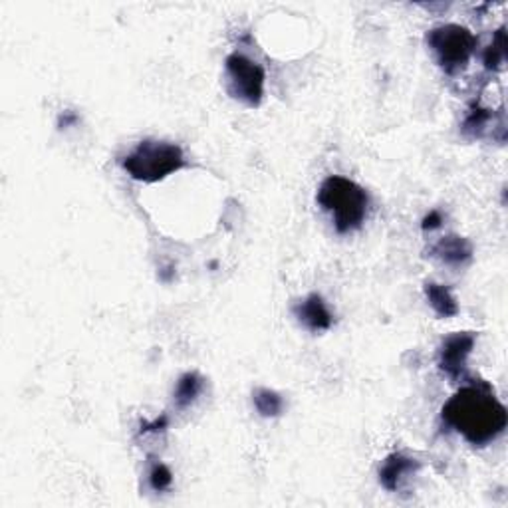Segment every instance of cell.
Here are the masks:
<instances>
[{"label":"cell","instance_id":"obj_1","mask_svg":"<svg viewBox=\"0 0 508 508\" xmlns=\"http://www.w3.org/2000/svg\"><path fill=\"white\" fill-rule=\"evenodd\" d=\"M441 419L451 431L459 433L466 443L486 447L504 433L508 413L496 400L491 383L471 380L443 405Z\"/></svg>","mask_w":508,"mask_h":508},{"label":"cell","instance_id":"obj_2","mask_svg":"<svg viewBox=\"0 0 508 508\" xmlns=\"http://www.w3.org/2000/svg\"><path fill=\"white\" fill-rule=\"evenodd\" d=\"M316 201L324 211L330 212L340 235L360 229L370 211L368 191L340 175H330L322 181Z\"/></svg>","mask_w":508,"mask_h":508},{"label":"cell","instance_id":"obj_3","mask_svg":"<svg viewBox=\"0 0 508 508\" xmlns=\"http://www.w3.org/2000/svg\"><path fill=\"white\" fill-rule=\"evenodd\" d=\"M187 165L183 149L167 141L146 139L121 159V167L131 179L141 183H157Z\"/></svg>","mask_w":508,"mask_h":508},{"label":"cell","instance_id":"obj_4","mask_svg":"<svg viewBox=\"0 0 508 508\" xmlns=\"http://www.w3.org/2000/svg\"><path fill=\"white\" fill-rule=\"evenodd\" d=\"M427 46L435 54L437 64L445 70L447 74H456L469 64L471 56L475 54L479 38H476L469 28L461 24H443L431 28L425 36Z\"/></svg>","mask_w":508,"mask_h":508},{"label":"cell","instance_id":"obj_5","mask_svg":"<svg viewBox=\"0 0 508 508\" xmlns=\"http://www.w3.org/2000/svg\"><path fill=\"white\" fill-rule=\"evenodd\" d=\"M229 94L249 108H259L264 98L267 72L245 54H230L225 60Z\"/></svg>","mask_w":508,"mask_h":508},{"label":"cell","instance_id":"obj_6","mask_svg":"<svg viewBox=\"0 0 508 508\" xmlns=\"http://www.w3.org/2000/svg\"><path fill=\"white\" fill-rule=\"evenodd\" d=\"M475 334L471 332H456L447 336L441 352H439V368L453 381L471 380L466 373V360L475 348Z\"/></svg>","mask_w":508,"mask_h":508},{"label":"cell","instance_id":"obj_7","mask_svg":"<svg viewBox=\"0 0 508 508\" xmlns=\"http://www.w3.org/2000/svg\"><path fill=\"white\" fill-rule=\"evenodd\" d=\"M294 316L310 332H326L334 324V314L320 294H308L306 298L300 300L294 306Z\"/></svg>","mask_w":508,"mask_h":508},{"label":"cell","instance_id":"obj_8","mask_svg":"<svg viewBox=\"0 0 508 508\" xmlns=\"http://www.w3.org/2000/svg\"><path fill=\"white\" fill-rule=\"evenodd\" d=\"M419 471V463L403 453H393L380 466V483L390 493L400 491L405 481Z\"/></svg>","mask_w":508,"mask_h":508},{"label":"cell","instance_id":"obj_9","mask_svg":"<svg viewBox=\"0 0 508 508\" xmlns=\"http://www.w3.org/2000/svg\"><path fill=\"white\" fill-rule=\"evenodd\" d=\"M429 254L451 267H463L473 259V245L469 239L459 235H447L429 249Z\"/></svg>","mask_w":508,"mask_h":508},{"label":"cell","instance_id":"obj_10","mask_svg":"<svg viewBox=\"0 0 508 508\" xmlns=\"http://www.w3.org/2000/svg\"><path fill=\"white\" fill-rule=\"evenodd\" d=\"M425 296L429 306L435 310L439 318H453L459 314V304H456L449 287L437 282H425Z\"/></svg>","mask_w":508,"mask_h":508},{"label":"cell","instance_id":"obj_11","mask_svg":"<svg viewBox=\"0 0 508 508\" xmlns=\"http://www.w3.org/2000/svg\"><path fill=\"white\" fill-rule=\"evenodd\" d=\"M202 385H205V381H202L197 372L183 373L177 381L175 391H173V401H175L179 409H187L191 403L197 401L202 391Z\"/></svg>","mask_w":508,"mask_h":508},{"label":"cell","instance_id":"obj_12","mask_svg":"<svg viewBox=\"0 0 508 508\" xmlns=\"http://www.w3.org/2000/svg\"><path fill=\"white\" fill-rule=\"evenodd\" d=\"M252 403L262 418H280L284 411L282 395L268 388H259L252 393Z\"/></svg>","mask_w":508,"mask_h":508},{"label":"cell","instance_id":"obj_13","mask_svg":"<svg viewBox=\"0 0 508 508\" xmlns=\"http://www.w3.org/2000/svg\"><path fill=\"white\" fill-rule=\"evenodd\" d=\"M504 60H506V33H504V26H501L499 30H496V34L493 38V42L489 44V48L484 50L483 64L486 70L496 72V70L503 68Z\"/></svg>","mask_w":508,"mask_h":508},{"label":"cell","instance_id":"obj_14","mask_svg":"<svg viewBox=\"0 0 508 508\" xmlns=\"http://www.w3.org/2000/svg\"><path fill=\"white\" fill-rule=\"evenodd\" d=\"M491 118H493L491 109L476 106V108H473V109H471V114L466 116L465 124H463V131H465L466 136H471V137H481V136H483V131H484V127L489 126Z\"/></svg>","mask_w":508,"mask_h":508},{"label":"cell","instance_id":"obj_15","mask_svg":"<svg viewBox=\"0 0 508 508\" xmlns=\"http://www.w3.org/2000/svg\"><path fill=\"white\" fill-rule=\"evenodd\" d=\"M149 484H151V489L157 491V493L167 491L169 486L173 484V473H171V469H169L165 463L155 461L154 465H151Z\"/></svg>","mask_w":508,"mask_h":508},{"label":"cell","instance_id":"obj_16","mask_svg":"<svg viewBox=\"0 0 508 508\" xmlns=\"http://www.w3.org/2000/svg\"><path fill=\"white\" fill-rule=\"evenodd\" d=\"M167 425H169L167 415H161V418H157L155 421H151V423H141L139 435H147V433H159V431H164Z\"/></svg>","mask_w":508,"mask_h":508},{"label":"cell","instance_id":"obj_17","mask_svg":"<svg viewBox=\"0 0 508 508\" xmlns=\"http://www.w3.org/2000/svg\"><path fill=\"white\" fill-rule=\"evenodd\" d=\"M443 212L441 211H437V209H433L429 215H425V219H423V222H421V229L423 230H435V229H439L441 225H443Z\"/></svg>","mask_w":508,"mask_h":508}]
</instances>
